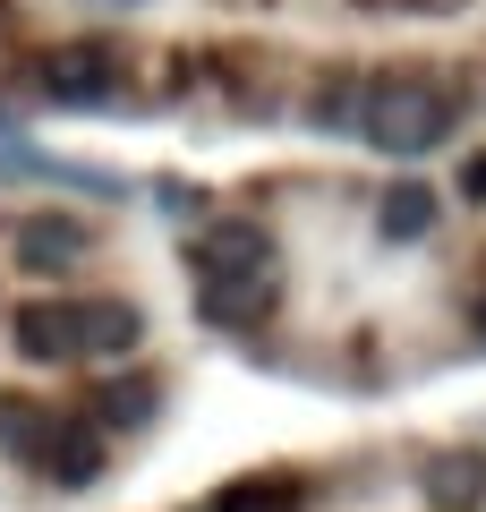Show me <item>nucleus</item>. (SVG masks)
<instances>
[{
    "mask_svg": "<svg viewBox=\"0 0 486 512\" xmlns=\"http://www.w3.org/2000/svg\"><path fill=\"white\" fill-rule=\"evenodd\" d=\"M444 128H452V94L427 86V77H376L367 103H359V137L376 154H401V163L444 146Z\"/></svg>",
    "mask_w": 486,
    "mask_h": 512,
    "instance_id": "obj_1",
    "label": "nucleus"
},
{
    "mask_svg": "<svg viewBox=\"0 0 486 512\" xmlns=\"http://www.w3.org/2000/svg\"><path fill=\"white\" fill-rule=\"evenodd\" d=\"M273 299H282V265H205V282H197L205 325H265Z\"/></svg>",
    "mask_w": 486,
    "mask_h": 512,
    "instance_id": "obj_2",
    "label": "nucleus"
},
{
    "mask_svg": "<svg viewBox=\"0 0 486 512\" xmlns=\"http://www.w3.org/2000/svg\"><path fill=\"white\" fill-rule=\"evenodd\" d=\"M43 94H52V103H69V111L111 103V94H120V60H111L103 43H69V52H43Z\"/></svg>",
    "mask_w": 486,
    "mask_h": 512,
    "instance_id": "obj_3",
    "label": "nucleus"
},
{
    "mask_svg": "<svg viewBox=\"0 0 486 512\" xmlns=\"http://www.w3.org/2000/svg\"><path fill=\"white\" fill-rule=\"evenodd\" d=\"M9 256L26 274H69V265H86V231L69 214H18L9 222Z\"/></svg>",
    "mask_w": 486,
    "mask_h": 512,
    "instance_id": "obj_4",
    "label": "nucleus"
},
{
    "mask_svg": "<svg viewBox=\"0 0 486 512\" xmlns=\"http://www.w3.org/2000/svg\"><path fill=\"white\" fill-rule=\"evenodd\" d=\"M9 342H18V359H35V367L77 359V316H69V299H26V308L9 316Z\"/></svg>",
    "mask_w": 486,
    "mask_h": 512,
    "instance_id": "obj_5",
    "label": "nucleus"
},
{
    "mask_svg": "<svg viewBox=\"0 0 486 512\" xmlns=\"http://www.w3.org/2000/svg\"><path fill=\"white\" fill-rule=\"evenodd\" d=\"M418 495H427L435 512H469V504H486V453H435L427 470H418Z\"/></svg>",
    "mask_w": 486,
    "mask_h": 512,
    "instance_id": "obj_6",
    "label": "nucleus"
},
{
    "mask_svg": "<svg viewBox=\"0 0 486 512\" xmlns=\"http://www.w3.org/2000/svg\"><path fill=\"white\" fill-rule=\"evenodd\" d=\"M77 350H103V359H120V350H137L145 316L128 308V299H77Z\"/></svg>",
    "mask_w": 486,
    "mask_h": 512,
    "instance_id": "obj_7",
    "label": "nucleus"
},
{
    "mask_svg": "<svg viewBox=\"0 0 486 512\" xmlns=\"http://www.w3.org/2000/svg\"><path fill=\"white\" fill-rule=\"evenodd\" d=\"M43 470H52V487H94V478H103V427L94 419H60Z\"/></svg>",
    "mask_w": 486,
    "mask_h": 512,
    "instance_id": "obj_8",
    "label": "nucleus"
},
{
    "mask_svg": "<svg viewBox=\"0 0 486 512\" xmlns=\"http://www.w3.org/2000/svg\"><path fill=\"white\" fill-rule=\"evenodd\" d=\"M52 436H60V410L26 402V393H9V402H0V453H18L26 470H43V453H52Z\"/></svg>",
    "mask_w": 486,
    "mask_h": 512,
    "instance_id": "obj_9",
    "label": "nucleus"
},
{
    "mask_svg": "<svg viewBox=\"0 0 486 512\" xmlns=\"http://www.w3.org/2000/svg\"><path fill=\"white\" fill-rule=\"evenodd\" d=\"M205 265H273V231L248 222V214H222L205 231Z\"/></svg>",
    "mask_w": 486,
    "mask_h": 512,
    "instance_id": "obj_10",
    "label": "nucleus"
},
{
    "mask_svg": "<svg viewBox=\"0 0 486 512\" xmlns=\"http://www.w3.org/2000/svg\"><path fill=\"white\" fill-rule=\"evenodd\" d=\"M162 410V384L154 376H111L103 393H94V427H145Z\"/></svg>",
    "mask_w": 486,
    "mask_h": 512,
    "instance_id": "obj_11",
    "label": "nucleus"
},
{
    "mask_svg": "<svg viewBox=\"0 0 486 512\" xmlns=\"http://www.w3.org/2000/svg\"><path fill=\"white\" fill-rule=\"evenodd\" d=\"M376 231H384V239H427V231H435V188H418V180L384 188V205H376Z\"/></svg>",
    "mask_w": 486,
    "mask_h": 512,
    "instance_id": "obj_12",
    "label": "nucleus"
},
{
    "mask_svg": "<svg viewBox=\"0 0 486 512\" xmlns=\"http://www.w3.org/2000/svg\"><path fill=\"white\" fill-rule=\"evenodd\" d=\"M214 512H299V487L290 478H239L214 495Z\"/></svg>",
    "mask_w": 486,
    "mask_h": 512,
    "instance_id": "obj_13",
    "label": "nucleus"
},
{
    "mask_svg": "<svg viewBox=\"0 0 486 512\" xmlns=\"http://www.w3.org/2000/svg\"><path fill=\"white\" fill-rule=\"evenodd\" d=\"M359 103H367L359 77H333V86L316 94V128H324V137H359Z\"/></svg>",
    "mask_w": 486,
    "mask_h": 512,
    "instance_id": "obj_14",
    "label": "nucleus"
},
{
    "mask_svg": "<svg viewBox=\"0 0 486 512\" xmlns=\"http://www.w3.org/2000/svg\"><path fill=\"white\" fill-rule=\"evenodd\" d=\"M461 188H469V197H486V154H469V171H461Z\"/></svg>",
    "mask_w": 486,
    "mask_h": 512,
    "instance_id": "obj_15",
    "label": "nucleus"
},
{
    "mask_svg": "<svg viewBox=\"0 0 486 512\" xmlns=\"http://www.w3.org/2000/svg\"><path fill=\"white\" fill-rule=\"evenodd\" d=\"M478 333H486V299H478Z\"/></svg>",
    "mask_w": 486,
    "mask_h": 512,
    "instance_id": "obj_16",
    "label": "nucleus"
}]
</instances>
